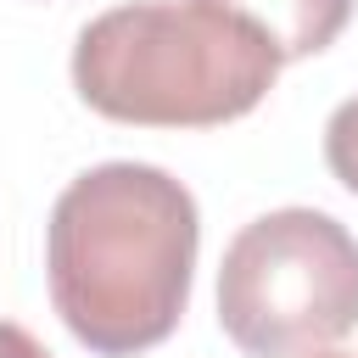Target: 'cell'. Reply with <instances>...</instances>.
<instances>
[{
    "instance_id": "1",
    "label": "cell",
    "mask_w": 358,
    "mask_h": 358,
    "mask_svg": "<svg viewBox=\"0 0 358 358\" xmlns=\"http://www.w3.org/2000/svg\"><path fill=\"white\" fill-rule=\"evenodd\" d=\"M201 246L196 196L151 162L78 173L45 224V280L62 324L101 358L173 336Z\"/></svg>"
},
{
    "instance_id": "2",
    "label": "cell",
    "mask_w": 358,
    "mask_h": 358,
    "mask_svg": "<svg viewBox=\"0 0 358 358\" xmlns=\"http://www.w3.org/2000/svg\"><path fill=\"white\" fill-rule=\"evenodd\" d=\"M280 50L218 0H129L78 28L73 90L134 129H213L246 117L280 78Z\"/></svg>"
},
{
    "instance_id": "3",
    "label": "cell",
    "mask_w": 358,
    "mask_h": 358,
    "mask_svg": "<svg viewBox=\"0 0 358 358\" xmlns=\"http://www.w3.org/2000/svg\"><path fill=\"white\" fill-rule=\"evenodd\" d=\"M218 324L246 358H313L358 330V241L319 207L252 218L218 263Z\"/></svg>"
},
{
    "instance_id": "4",
    "label": "cell",
    "mask_w": 358,
    "mask_h": 358,
    "mask_svg": "<svg viewBox=\"0 0 358 358\" xmlns=\"http://www.w3.org/2000/svg\"><path fill=\"white\" fill-rule=\"evenodd\" d=\"M218 6L257 22L268 34V45L280 50V62L319 56L324 45H336V34L352 17V0H218Z\"/></svg>"
},
{
    "instance_id": "5",
    "label": "cell",
    "mask_w": 358,
    "mask_h": 358,
    "mask_svg": "<svg viewBox=\"0 0 358 358\" xmlns=\"http://www.w3.org/2000/svg\"><path fill=\"white\" fill-rule=\"evenodd\" d=\"M324 162L330 173L358 196V95H347L324 123Z\"/></svg>"
},
{
    "instance_id": "6",
    "label": "cell",
    "mask_w": 358,
    "mask_h": 358,
    "mask_svg": "<svg viewBox=\"0 0 358 358\" xmlns=\"http://www.w3.org/2000/svg\"><path fill=\"white\" fill-rule=\"evenodd\" d=\"M0 358H50V347L34 330H22L17 319H0Z\"/></svg>"
},
{
    "instance_id": "7",
    "label": "cell",
    "mask_w": 358,
    "mask_h": 358,
    "mask_svg": "<svg viewBox=\"0 0 358 358\" xmlns=\"http://www.w3.org/2000/svg\"><path fill=\"white\" fill-rule=\"evenodd\" d=\"M313 358H358V352H330V347H324V352H313Z\"/></svg>"
}]
</instances>
